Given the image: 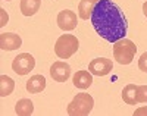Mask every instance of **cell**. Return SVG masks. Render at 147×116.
<instances>
[{
  "mask_svg": "<svg viewBox=\"0 0 147 116\" xmlns=\"http://www.w3.org/2000/svg\"><path fill=\"white\" fill-rule=\"evenodd\" d=\"M90 19L96 32L109 43H116L127 35V18L112 0H99L93 9Z\"/></svg>",
  "mask_w": 147,
  "mask_h": 116,
  "instance_id": "cell-1",
  "label": "cell"
},
{
  "mask_svg": "<svg viewBox=\"0 0 147 116\" xmlns=\"http://www.w3.org/2000/svg\"><path fill=\"white\" fill-rule=\"evenodd\" d=\"M137 53V46L129 38H121L113 43V57L121 65H129Z\"/></svg>",
  "mask_w": 147,
  "mask_h": 116,
  "instance_id": "cell-2",
  "label": "cell"
},
{
  "mask_svg": "<svg viewBox=\"0 0 147 116\" xmlns=\"http://www.w3.org/2000/svg\"><path fill=\"white\" fill-rule=\"evenodd\" d=\"M94 106V100L87 93H80L72 98V101L66 107V113L69 116H85L91 112Z\"/></svg>",
  "mask_w": 147,
  "mask_h": 116,
  "instance_id": "cell-3",
  "label": "cell"
},
{
  "mask_svg": "<svg viewBox=\"0 0 147 116\" xmlns=\"http://www.w3.org/2000/svg\"><path fill=\"white\" fill-rule=\"evenodd\" d=\"M80 47V41L75 35L72 34H63L60 35L56 44H55V53L60 59H69L72 55L77 53V50Z\"/></svg>",
  "mask_w": 147,
  "mask_h": 116,
  "instance_id": "cell-4",
  "label": "cell"
},
{
  "mask_svg": "<svg viewBox=\"0 0 147 116\" xmlns=\"http://www.w3.org/2000/svg\"><path fill=\"white\" fill-rule=\"evenodd\" d=\"M34 66H35V59L30 53H21L12 62V69H13V72H16L19 75L30 74L34 69Z\"/></svg>",
  "mask_w": 147,
  "mask_h": 116,
  "instance_id": "cell-5",
  "label": "cell"
},
{
  "mask_svg": "<svg viewBox=\"0 0 147 116\" xmlns=\"http://www.w3.org/2000/svg\"><path fill=\"white\" fill-rule=\"evenodd\" d=\"M112 68H113V63L107 57H97L88 63V71L97 76L107 75L109 72H112Z\"/></svg>",
  "mask_w": 147,
  "mask_h": 116,
  "instance_id": "cell-6",
  "label": "cell"
},
{
  "mask_svg": "<svg viewBox=\"0 0 147 116\" xmlns=\"http://www.w3.org/2000/svg\"><path fill=\"white\" fill-rule=\"evenodd\" d=\"M50 76L57 82H66L71 76V66L66 62L57 60L50 68Z\"/></svg>",
  "mask_w": 147,
  "mask_h": 116,
  "instance_id": "cell-7",
  "label": "cell"
},
{
  "mask_svg": "<svg viewBox=\"0 0 147 116\" xmlns=\"http://www.w3.org/2000/svg\"><path fill=\"white\" fill-rule=\"evenodd\" d=\"M57 25H59V28L63 30V31L75 30L77 25H78L77 15L74 13L72 10H69V9H65L62 12H59V15H57Z\"/></svg>",
  "mask_w": 147,
  "mask_h": 116,
  "instance_id": "cell-8",
  "label": "cell"
},
{
  "mask_svg": "<svg viewBox=\"0 0 147 116\" xmlns=\"http://www.w3.org/2000/svg\"><path fill=\"white\" fill-rule=\"evenodd\" d=\"M22 44V38L13 32H3L0 35V49L5 51H12L19 49Z\"/></svg>",
  "mask_w": 147,
  "mask_h": 116,
  "instance_id": "cell-9",
  "label": "cell"
},
{
  "mask_svg": "<svg viewBox=\"0 0 147 116\" xmlns=\"http://www.w3.org/2000/svg\"><path fill=\"white\" fill-rule=\"evenodd\" d=\"M72 82L77 88H81V90L88 88L93 84L91 72L90 71H78V72H75V75H74V78H72Z\"/></svg>",
  "mask_w": 147,
  "mask_h": 116,
  "instance_id": "cell-10",
  "label": "cell"
},
{
  "mask_svg": "<svg viewBox=\"0 0 147 116\" xmlns=\"http://www.w3.org/2000/svg\"><path fill=\"white\" fill-rule=\"evenodd\" d=\"M46 88V78L43 75H34L27 81V91L31 94L41 93Z\"/></svg>",
  "mask_w": 147,
  "mask_h": 116,
  "instance_id": "cell-11",
  "label": "cell"
},
{
  "mask_svg": "<svg viewBox=\"0 0 147 116\" xmlns=\"http://www.w3.org/2000/svg\"><path fill=\"white\" fill-rule=\"evenodd\" d=\"M41 0H21V12L24 16H32L38 12Z\"/></svg>",
  "mask_w": 147,
  "mask_h": 116,
  "instance_id": "cell-12",
  "label": "cell"
},
{
  "mask_svg": "<svg viewBox=\"0 0 147 116\" xmlns=\"http://www.w3.org/2000/svg\"><path fill=\"white\" fill-rule=\"evenodd\" d=\"M137 87L138 85L136 84H128L122 90V100L129 106H134L137 103Z\"/></svg>",
  "mask_w": 147,
  "mask_h": 116,
  "instance_id": "cell-13",
  "label": "cell"
},
{
  "mask_svg": "<svg viewBox=\"0 0 147 116\" xmlns=\"http://www.w3.org/2000/svg\"><path fill=\"white\" fill-rule=\"evenodd\" d=\"M97 2L94 0H81L80 5H78V13H80V18L87 21L88 18H91V13H93V9L96 6Z\"/></svg>",
  "mask_w": 147,
  "mask_h": 116,
  "instance_id": "cell-14",
  "label": "cell"
},
{
  "mask_svg": "<svg viewBox=\"0 0 147 116\" xmlns=\"http://www.w3.org/2000/svg\"><path fill=\"white\" fill-rule=\"evenodd\" d=\"M15 112L19 116H30L34 112V105L30 98H21L16 106H15Z\"/></svg>",
  "mask_w": 147,
  "mask_h": 116,
  "instance_id": "cell-15",
  "label": "cell"
},
{
  "mask_svg": "<svg viewBox=\"0 0 147 116\" xmlns=\"http://www.w3.org/2000/svg\"><path fill=\"white\" fill-rule=\"evenodd\" d=\"M13 90H15V81L10 76H7V75L0 76V96L2 97L10 96Z\"/></svg>",
  "mask_w": 147,
  "mask_h": 116,
  "instance_id": "cell-16",
  "label": "cell"
},
{
  "mask_svg": "<svg viewBox=\"0 0 147 116\" xmlns=\"http://www.w3.org/2000/svg\"><path fill=\"white\" fill-rule=\"evenodd\" d=\"M137 103H147V85L137 87Z\"/></svg>",
  "mask_w": 147,
  "mask_h": 116,
  "instance_id": "cell-17",
  "label": "cell"
},
{
  "mask_svg": "<svg viewBox=\"0 0 147 116\" xmlns=\"http://www.w3.org/2000/svg\"><path fill=\"white\" fill-rule=\"evenodd\" d=\"M138 69L143 72H147V51L143 53L138 59Z\"/></svg>",
  "mask_w": 147,
  "mask_h": 116,
  "instance_id": "cell-18",
  "label": "cell"
},
{
  "mask_svg": "<svg viewBox=\"0 0 147 116\" xmlns=\"http://www.w3.org/2000/svg\"><path fill=\"white\" fill-rule=\"evenodd\" d=\"M0 12H2V25H0V27H3V25L7 22V13L5 12V9H0Z\"/></svg>",
  "mask_w": 147,
  "mask_h": 116,
  "instance_id": "cell-19",
  "label": "cell"
},
{
  "mask_svg": "<svg viewBox=\"0 0 147 116\" xmlns=\"http://www.w3.org/2000/svg\"><path fill=\"white\" fill-rule=\"evenodd\" d=\"M143 13H144V16L147 18V2L143 3Z\"/></svg>",
  "mask_w": 147,
  "mask_h": 116,
  "instance_id": "cell-20",
  "label": "cell"
},
{
  "mask_svg": "<svg viewBox=\"0 0 147 116\" xmlns=\"http://www.w3.org/2000/svg\"><path fill=\"white\" fill-rule=\"evenodd\" d=\"M141 113H147V109L144 107V109H138V110H136V113L134 115H141Z\"/></svg>",
  "mask_w": 147,
  "mask_h": 116,
  "instance_id": "cell-21",
  "label": "cell"
},
{
  "mask_svg": "<svg viewBox=\"0 0 147 116\" xmlns=\"http://www.w3.org/2000/svg\"><path fill=\"white\" fill-rule=\"evenodd\" d=\"M94 2H99V0H94Z\"/></svg>",
  "mask_w": 147,
  "mask_h": 116,
  "instance_id": "cell-22",
  "label": "cell"
},
{
  "mask_svg": "<svg viewBox=\"0 0 147 116\" xmlns=\"http://www.w3.org/2000/svg\"><path fill=\"white\" fill-rule=\"evenodd\" d=\"M3 2H5V0H3ZM6 2H9V0H6Z\"/></svg>",
  "mask_w": 147,
  "mask_h": 116,
  "instance_id": "cell-23",
  "label": "cell"
}]
</instances>
